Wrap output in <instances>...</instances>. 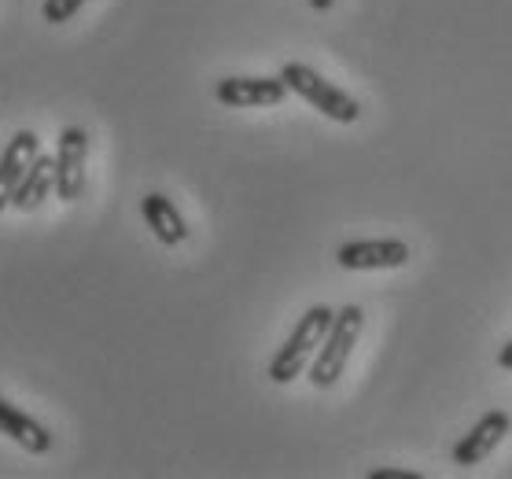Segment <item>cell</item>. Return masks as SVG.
Segmentation results:
<instances>
[{
  "mask_svg": "<svg viewBox=\"0 0 512 479\" xmlns=\"http://www.w3.org/2000/svg\"><path fill=\"white\" fill-rule=\"evenodd\" d=\"M332 4H336V0H310V8H314V12H328Z\"/></svg>",
  "mask_w": 512,
  "mask_h": 479,
  "instance_id": "obj_15",
  "label": "cell"
},
{
  "mask_svg": "<svg viewBox=\"0 0 512 479\" xmlns=\"http://www.w3.org/2000/svg\"><path fill=\"white\" fill-rule=\"evenodd\" d=\"M509 435V413L505 409H490L479 417V424L468 428V435L454 446V465L472 468L479 461H487L494 450L501 446V439Z\"/></svg>",
  "mask_w": 512,
  "mask_h": 479,
  "instance_id": "obj_6",
  "label": "cell"
},
{
  "mask_svg": "<svg viewBox=\"0 0 512 479\" xmlns=\"http://www.w3.org/2000/svg\"><path fill=\"white\" fill-rule=\"evenodd\" d=\"M288 82L284 78H222L214 85V100L225 107H277L288 96Z\"/></svg>",
  "mask_w": 512,
  "mask_h": 479,
  "instance_id": "obj_5",
  "label": "cell"
},
{
  "mask_svg": "<svg viewBox=\"0 0 512 479\" xmlns=\"http://www.w3.org/2000/svg\"><path fill=\"white\" fill-rule=\"evenodd\" d=\"M52 188H56V155H37L34 166L26 170V177L15 188L12 207L15 211H37Z\"/></svg>",
  "mask_w": 512,
  "mask_h": 479,
  "instance_id": "obj_11",
  "label": "cell"
},
{
  "mask_svg": "<svg viewBox=\"0 0 512 479\" xmlns=\"http://www.w3.org/2000/svg\"><path fill=\"white\" fill-rule=\"evenodd\" d=\"M343 269H398L409 262V244L402 240H350L336 251Z\"/></svg>",
  "mask_w": 512,
  "mask_h": 479,
  "instance_id": "obj_8",
  "label": "cell"
},
{
  "mask_svg": "<svg viewBox=\"0 0 512 479\" xmlns=\"http://www.w3.org/2000/svg\"><path fill=\"white\" fill-rule=\"evenodd\" d=\"M89 0H45V8H41V15H45V23L59 26V23H70L74 15L82 12Z\"/></svg>",
  "mask_w": 512,
  "mask_h": 479,
  "instance_id": "obj_12",
  "label": "cell"
},
{
  "mask_svg": "<svg viewBox=\"0 0 512 479\" xmlns=\"http://www.w3.org/2000/svg\"><path fill=\"white\" fill-rule=\"evenodd\" d=\"M37 155H41V141H37L34 129H19L8 141V148L0 152V211L12 207L15 188L26 177V170L34 166Z\"/></svg>",
  "mask_w": 512,
  "mask_h": 479,
  "instance_id": "obj_7",
  "label": "cell"
},
{
  "mask_svg": "<svg viewBox=\"0 0 512 479\" xmlns=\"http://www.w3.org/2000/svg\"><path fill=\"white\" fill-rule=\"evenodd\" d=\"M85 159H89V133L82 126H67L56 141V192L59 199H82Z\"/></svg>",
  "mask_w": 512,
  "mask_h": 479,
  "instance_id": "obj_4",
  "label": "cell"
},
{
  "mask_svg": "<svg viewBox=\"0 0 512 479\" xmlns=\"http://www.w3.org/2000/svg\"><path fill=\"white\" fill-rule=\"evenodd\" d=\"M361 325H365V314H361V306H343L336 310V321L328 328L325 343L317 347L314 354V365H310V384L314 387H332L343 376L350 362V351H354V343L361 336Z\"/></svg>",
  "mask_w": 512,
  "mask_h": 479,
  "instance_id": "obj_3",
  "label": "cell"
},
{
  "mask_svg": "<svg viewBox=\"0 0 512 479\" xmlns=\"http://www.w3.org/2000/svg\"><path fill=\"white\" fill-rule=\"evenodd\" d=\"M280 78L288 82V89L295 96H303L306 104L317 107L325 118H332V122H343V126H350V122H358L361 118V104L354 100V96L347 93V89H339V85L325 82L321 74L314 71V67H306V63H284L280 67Z\"/></svg>",
  "mask_w": 512,
  "mask_h": 479,
  "instance_id": "obj_2",
  "label": "cell"
},
{
  "mask_svg": "<svg viewBox=\"0 0 512 479\" xmlns=\"http://www.w3.org/2000/svg\"><path fill=\"white\" fill-rule=\"evenodd\" d=\"M373 479H420L417 472H402V468H376Z\"/></svg>",
  "mask_w": 512,
  "mask_h": 479,
  "instance_id": "obj_13",
  "label": "cell"
},
{
  "mask_svg": "<svg viewBox=\"0 0 512 479\" xmlns=\"http://www.w3.org/2000/svg\"><path fill=\"white\" fill-rule=\"evenodd\" d=\"M498 365H501V369H509V373H512V339H509V343H505V347H501Z\"/></svg>",
  "mask_w": 512,
  "mask_h": 479,
  "instance_id": "obj_14",
  "label": "cell"
},
{
  "mask_svg": "<svg viewBox=\"0 0 512 479\" xmlns=\"http://www.w3.org/2000/svg\"><path fill=\"white\" fill-rule=\"evenodd\" d=\"M332 321H336V310H332V306H310V310L299 317V325L291 328V336L284 339V347L273 354L269 380H273V384H291L295 376H303V369L310 365L317 347L325 343Z\"/></svg>",
  "mask_w": 512,
  "mask_h": 479,
  "instance_id": "obj_1",
  "label": "cell"
},
{
  "mask_svg": "<svg viewBox=\"0 0 512 479\" xmlns=\"http://www.w3.org/2000/svg\"><path fill=\"white\" fill-rule=\"evenodd\" d=\"M140 214H144V222L148 229L155 233V240L166 247H177L188 240V225L177 211V203L163 192H148V196L140 199Z\"/></svg>",
  "mask_w": 512,
  "mask_h": 479,
  "instance_id": "obj_10",
  "label": "cell"
},
{
  "mask_svg": "<svg viewBox=\"0 0 512 479\" xmlns=\"http://www.w3.org/2000/svg\"><path fill=\"white\" fill-rule=\"evenodd\" d=\"M0 435L19 443L26 454H48L52 450V432L37 417H30L26 409L8 402V398H0Z\"/></svg>",
  "mask_w": 512,
  "mask_h": 479,
  "instance_id": "obj_9",
  "label": "cell"
}]
</instances>
